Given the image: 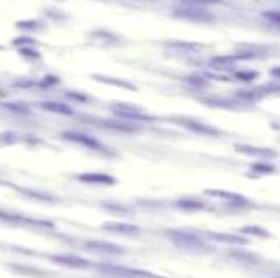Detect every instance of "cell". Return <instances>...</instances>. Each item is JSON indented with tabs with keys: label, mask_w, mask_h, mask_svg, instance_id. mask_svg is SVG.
I'll list each match as a JSON object with an SVG mask.
<instances>
[{
	"label": "cell",
	"mask_w": 280,
	"mask_h": 278,
	"mask_svg": "<svg viewBox=\"0 0 280 278\" xmlns=\"http://www.w3.org/2000/svg\"><path fill=\"white\" fill-rule=\"evenodd\" d=\"M241 231L244 232V233L255 235V236H268V232L264 231L263 228L260 227H246V228H242Z\"/></svg>",
	"instance_id": "obj_16"
},
{
	"label": "cell",
	"mask_w": 280,
	"mask_h": 278,
	"mask_svg": "<svg viewBox=\"0 0 280 278\" xmlns=\"http://www.w3.org/2000/svg\"><path fill=\"white\" fill-rule=\"evenodd\" d=\"M182 124H185L187 129L192 130V131H197L200 134H207V135H218L219 133L212 127H208V126H204V124L198 123V122H193V120H182Z\"/></svg>",
	"instance_id": "obj_9"
},
{
	"label": "cell",
	"mask_w": 280,
	"mask_h": 278,
	"mask_svg": "<svg viewBox=\"0 0 280 278\" xmlns=\"http://www.w3.org/2000/svg\"><path fill=\"white\" fill-rule=\"evenodd\" d=\"M114 114L119 116L120 119H127V120H149L151 119L149 116L141 114L140 109L127 108V107H122V105L114 109Z\"/></svg>",
	"instance_id": "obj_4"
},
{
	"label": "cell",
	"mask_w": 280,
	"mask_h": 278,
	"mask_svg": "<svg viewBox=\"0 0 280 278\" xmlns=\"http://www.w3.org/2000/svg\"><path fill=\"white\" fill-rule=\"evenodd\" d=\"M101 124L107 126V127H109V129L120 130V131H131V130L134 129V127L130 126V124L120 123V122H116V120H103Z\"/></svg>",
	"instance_id": "obj_12"
},
{
	"label": "cell",
	"mask_w": 280,
	"mask_h": 278,
	"mask_svg": "<svg viewBox=\"0 0 280 278\" xmlns=\"http://www.w3.org/2000/svg\"><path fill=\"white\" fill-rule=\"evenodd\" d=\"M78 180L85 181V183H90V184H114L115 180L108 175H103V173H83V175L77 176Z\"/></svg>",
	"instance_id": "obj_7"
},
{
	"label": "cell",
	"mask_w": 280,
	"mask_h": 278,
	"mask_svg": "<svg viewBox=\"0 0 280 278\" xmlns=\"http://www.w3.org/2000/svg\"><path fill=\"white\" fill-rule=\"evenodd\" d=\"M42 107L47 109V111L55 112V114H60V115L73 114V109L70 108L68 105H64V104H60V103H44L42 104Z\"/></svg>",
	"instance_id": "obj_11"
},
{
	"label": "cell",
	"mask_w": 280,
	"mask_h": 278,
	"mask_svg": "<svg viewBox=\"0 0 280 278\" xmlns=\"http://www.w3.org/2000/svg\"><path fill=\"white\" fill-rule=\"evenodd\" d=\"M178 205L183 209H189V210H197V209H203V205L198 203V202L193 201H181L178 202Z\"/></svg>",
	"instance_id": "obj_17"
},
{
	"label": "cell",
	"mask_w": 280,
	"mask_h": 278,
	"mask_svg": "<svg viewBox=\"0 0 280 278\" xmlns=\"http://www.w3.org/2000/svg\"><path fill=\"white\" fill-rule=\"evenodd\" d=\"M264 15L267 16L268 19H271V21L280 23V12H265Z\"/></svg>",
	"instance_id": "obj_19"
},
{
	"label": "cell",
	"mask_w": 280,
	"mask_h": 278,
	"mask_svg": "<svg viewBox=\"0 0 280 278\" xmlns=\"http://www.w3.org/2000/svg\"><path fill=\"white\" fill-rule=\"evenodd\" d=\"M3 107L7 109H10V111H14V112H19V114H25V112H27V108H25L23 105H18V104H4Z\"/></svg>",
	"instance_id": "obj_18"
},
{
	"label": "cell",
	"mask_w": 280,
	"mask_h": 278,
	"mask_svg": "<svg viewBox=\"0 0 280 278\" xmlns=\"http://www.w3.org/2000/svg\"><path fill=\"white\" fill-rule=\"evenodd\" d=\"M235 149L238 150L239 153L253 155V157H261V158H272V157L278 155L275 151H272L270 149H260V147L248 146V144H235Z\"/></svg>",
	"instance_id": "obj_3"
},
{
	"label": "cell",
	"mask_w": 280,
	"mask_h": 278,
	"mask_svg": "<svg viewBox=\"0 0 280 278\" xmlns=\"http://www.w3.org/2000/svg\"><path fill=\"white\" fill-rule=\"evenodd\" d=\"M88 248L92 251L101 254H122L123 248L119 246H115L112 243H105V242H89Z\"/></svg>",
	"instance_id": "obj_5"
},
{
	"label": "cell",
	"mask_w": 280,
	"mask_h": 278,
	"mask_svg": "<svg viewBox=\"0 0 280 278\" xmlns=\"http://www.w3.org/2000/svg\"><path fill=\"white\" fill-rule=\"evenodd\" d=\"M208 195L211 196H218V198H224V199H242L241 196L233 192H226V191H219V190H208Z\"/></svg>",
	"instance_id": "obj_15"
},
{
	"label": "cell",
	"mask_w": 280,
	"mask_h": 278,
	"mask_svg": "<svg viewBox=\"0 0 280 278\" xmlns=\"http://www.w3.org/2000/svg\"><path fill=\"white\" fill-rule=\"evenodd\" d=\"M194 1H198V3H207V4H209V3H216V1H219V0H194Z\"/></svg>",
	"instance_id": "obj_20"
},
{
	"label": "cell",
	"mask_w": 280,
	"mask_h": 278,
	"mask_svg": "<svg viewBox=\"0 0 280 278\" xmlns=\"http://www.w3.org/2000/svg\"><path fill=\"white\" fill-rule=\"evenodd\" d=\"M178 15L182 16H189V18H194V19H207L208 15L207 12H201V11H193V10H182V11H177Z\"/></svg>",
	"instance_id": "obj_14"
},
{
	"label": "cell",
	"mask_w": 280,
	"mask_h": 278,
	"mask_svg": "<svg viewBox=\"0 0 280 278\" xmlns=\"http://www.w3.org/2000/svg\"><path fill=\"white\" fill-rule=\"evenodd\" d=\"M52 261L60 263V265L70 266V268H88L90 265L88 261H85L82 258L70 257V255H55V257H52Z\"/></svg>",
	"instance_id": "obj_6"
},
{
	"label": "cell",
	"mask_w": 280,
	"mask_h": 278,
	"mask_svg": "<svg viewBox=\"0 0 280 278\" xmlns=\"http://www.w3.org/2000/svg\"><path fill=\"white\" fill-rule=\"evenodd\" d=\"M104 229L114 233H126V235H131V233H137L140 229L135 225H130V224H122V222H107L104 224Z\"/></svg>",
	"instance_id": "obj_8"
},
{
	"label": "cell",
	"mask_w": 280,
	"mask_h": 278,
	"mask_svg": "<svg viewBox=\"0 0 280 278\" xmlns=\"http://www.w3.org/2000/svg\"><path fill=\"white\" fill-rule=\"evenodd\" d=\"M209 236H212L211 239H215L218 242H223V243H234V244H245L246 240L242 239V237L234 236V235H227V233H208Z\"/></svg>",
	"instance_id": "obj_10"
},
{
	"label": "cell",
	"mask_w": 280,
	"mask_h": 278,
	"mask_svg": "<svg viewBox=\"0 0 280 278\" xmlns=\"http://www.w3.org/2000/svg\"><path fill=\"white\" fill-rule=\"evenodd\" d=\"M0 221L3 222H11V224H18V222H26L27 220L23 218L21 216H16V214H10V213H5V211L0 210Z\"/></svg>",
	"instance_id": "obj_13"
},
{
	"label": "cell",
	"mask_w": 280,
	"mask_h": 278,
	"mask_svg": "<svg viewBox=\"0 0 280 278\" xmlns=\"http://www.w3.org/2000/svg\"><path fill=\"white\" fill-rule=\"evenodd\" d=\"M172 240L178 247L189 248V250L205 247V244L200 237L192 233H187V232H172Z\"/></svg>",
	"instance_id": "obj_1"
},
{
	"label": "cell",
	"mask_w": 280,
	"mask_h": 278,
	"mask_svg": "<svg viewBox=\"0 0 280 278\" xmlns=\"http://www.w3.org/2000/svg\"><path fill=\"white\" fill-rule=\"evenodd\" d=\"M63 137L68 140H73L77 143H81L83 146H86L89 149H96L100 150L103 149V146L100 143L97 139L92 138L86 134H81V133H73V131H67V133H63Z\"/></svg>",
	"instance_id": "obj_2"
}]
</instances>
